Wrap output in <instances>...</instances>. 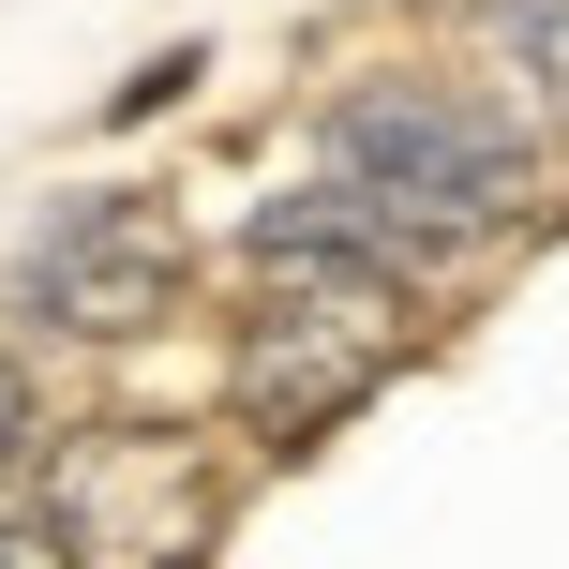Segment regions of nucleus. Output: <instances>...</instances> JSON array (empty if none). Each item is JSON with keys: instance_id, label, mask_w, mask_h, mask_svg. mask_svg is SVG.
I'll list each match as a JSON object with an SVG mask.
<instances>
[{"instance_id": "nucleus-1", "label": "nucleus", "mask_w": 569, "mask_h": 569, "mask_svg": "<svg viewBox=\"0 0 569 569\" xmlns=\"http://www.w3.org/2000/svg\"><path fill=\"white\" fill-rule=\"evenodd\" d=\"M315 166L435 240L450 270H495L569 210V150L465 60H360L315 90Z\"/></svg>"}, {"instance_id": "nucleus-2", "label": "nucleus", "mask_w": 569, "mask_h": 569, "mask_svg": "<svg viewBox=\"0 0 569 569\" xmlns=\"http://www.w3.org/2000/svg\"><path fill=\"white\" fill-rule=\"evenodd\" d=\"M435 345V300L420 284H375V270H284V284H240L226 315V450L240 465H300L330 450L360 405H390Z\"/></svg>"}, {"instance_id": "nucleus-3", "label": "nucleus", "mask_w": 569, "mask_h": 569, "mask_svg": "<svg viewBox=\"0 0 569 569\" xmlns=\"http://www.w3.org/2000/svg\"><path fill=\"white\" fill-rule=\"evenodd\" d=\"M196 315V226H180L166 180H76V196L30 210L16 270H0V330L16 345H76V360H120V345H166Z\"/></svg>"}, {"instance_id": "nucleus-4", "label": "nucleus", "mask_w": 569, "mask_h": 569, "mask_svg": "<svg viewBox=\"0 0 569 569\" xmlns=\"http://www.w3.org/2000/svg\"><path fill=\"white\" fill-rule=\"evenodd\" d=\"M30 510L60 525L76 569H210L240 510V450L226 420H60L30 465Z\"/></svg>"}, {"instance_id": "nucleus-5", "label": "nucleus", "mask_w": 569, "mask_h": 569, "mask_svg": "<svg viewBox=\"0 0 569 569\" xmlns=\"http://www.w3.org/2000/svg\"><path fill=\"white\" fill-rule=\"evenodd\" d=\"M226 256H240V284H284V270H375V284H420V300H450V284H465L420 226H405V210H375L360 180H330V166L284 180V196H256Z\"/></svg>"}, {"instance_id": "nucleus-6", "label": "nucleus", "mask_w": 569, "mask_h": 569, "mask_svg": "<svg viewBox=\"0 0 569 569\" xmlns=\"http://www.w3.org/2000/svg\"><path fill=\"white\" fill-rule=\"evenodd\" d=\"M480 60H495V90L569 150V0H480Z\"/></svg>"}, {"instance_id": "nucleus-7", "label": "nucleus", "mask_w": 569, "mask_h": 569, "mask_svg": "<svg viewBox=\"0 0 569 569\" xmlns=\"http://www.w3.org/2000/svg\"><path fill=\"white\" fill-rule=\"evenodd\" d=\"M46 435H60L46 345H16V330H0V495H30V465H46Z\"/></svg>"}, {"instance_id": "nucleus-8", "label": "nucleus", "mask_w": 569, "mask_h": 569, "mask_svg": "<svg viewBox=\"0 0 569 569\" xmlns=\"http://www.w3.org/2000/svg\"><path fill=\"white\" fill-rule=\"evenodd\" d=\"M196 76H210V46H166V60H136V76L106 90V136H136V120H166V106H196Z\"/></svg>"}, {"instance_id": "nucleus-9", "label": "nucleus", "mask_w": 569, "mask_h": 569, "mask_svg": "<svg viewBox=\"0 0 569 569\" xmlns=\"http://www.w3.org/2000/svg\"><path fill=\"white\" fill-rule=\"evenodd\" d=\"M0 569H76V555H60V525L30 510V495H0Z\"/></svg>"}]
</instances>
